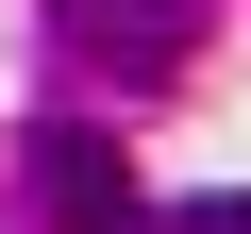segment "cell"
I'll list each match as a JSON object with an SVG mask.
<instances>
[{"mask_svg":"<svg viewBox=\"0 0 251 234\" xmlns=\"http://www.w3.org/2000/svg\"><path fill=\"white\" fill-rule=\"evenodd\" d=\"M34 201H50V234H151V201H134V167H117L100 117H50L34 134Z\"/></svg>","mask_w":251,"mask_h":234,"instance_id":"obj_1","label":"cell"},{"mask_svg":"<svg viewBox=\"0 0 251 234\" xmlns=\"http://www.w3.org/2000/svg\"><path fill=\"white\" fill-rule=\"evenodd\" d=\"M50 17H67V50H84V67L168 84V67H184V34H201V0H50Z\"/></svg>","mask_w":251,"mask_h":234,"instance_id":"obj_2","label":"cell"},{"mask_svg":"<svg viewBox=\"0 0 251 234\" xmlns=\"http://www.w3.org/2000/svg\"><path fill=\"white\" fill-rule=\"evenodd\" d=\"M184 234H251V201H201V217H184Z\"/></svg>","mask_w":251,"mask_h":234,"instance_id":"obj_3","label":"cell"}]
</instances>
